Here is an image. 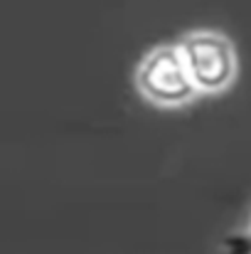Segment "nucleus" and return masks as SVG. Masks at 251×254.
I'll list each match as a JSON object with an SVG mask.
<instances>
[{
  "label": "nucleus",
  "mask_w": 251,
  "mask_h": 254,
  "mask_svg": "<svg viewBox=\"0 0 251 254\" xmlns=\"http://www.w3.org/2000/svg\"><path fill=\"white\" fill-rule=\"evenodd\" d=\"M234 254H251V212L244 230H242V235L234 240Z\"/></svg>",
  "instance_id": "obj_3"
},
{
  "label": "nucleus",
  "mask_w": 251,
  "mask_h": 254,
  "mask_svg": "<svg viewBox=\"0 0 251 254\" xmlns=\"http://www.w3.org/2000/svg\"><path fill=\"white\" fill-rule=\"evenodd\" d=\"M131 86L146 106L158 111H180L200 101L177 40L146 47L131 69Z\"/></svg>",
  "instance_id": "obj_1"
},
{
  "label": "nucleus",
  "mask_w": 251,
  "mask_h": 254,
  "mask_svg": "<svg viewBox=\"0 0 251 254\" xmlns=\"http://www.w3.org/2000/svg\"><path fill=\"white\" fill-rule=\"evenodd\" d=\"M177 45L200 99H219L237 86L242 57L229 32L219 27H192L177 37Z\"/></svg>",
  "instance_id": "obj_2"
}]
</instances>
